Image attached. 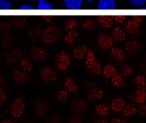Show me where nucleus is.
<instances>
[{
    "label": "nucleus",
    "instance_id": "nucleus-31",
    "mask_svg": "<svg viewBox=\"0 0 146 123\" xmlns=\"http://www.w3.org/2000/svg\"><path fill=\"white\" fill-rule=\"evenodd\" d=\"M20 65H21L22 69L25 72H30L33 70V64H32L30 60L26 58H22L20 61Z\"/></svg>",
    "mask_w": 146,
    "mask_h": 123
},
{
    "label": "nucleus",
    "instance_id": "nucleus-47",
    "mask_svg": "<svg viewBox=\"0 0 146 123\" xmlns=\"http://www.w3.org/2000/svg\"><path fill=\"white\" fill-rule=\"evenodd\" d=\"M20 10H34V8L32 7L31 6L28 4H25L23 5V6H20L19 7Z\"/></svg>",
    "mask_w": 146,
    "mask_h": 123
},
{
    "label": "nucleus",
    "instance_id": "nucleus-17",
    "mask_svg": "<svg viewBox=\"0 0 146 123\" xmlns=\"http://www.w3.org/2000/svg\"><path fill=\"white\" fill-rule=\"evenodd\" d=\"M126 105L125 100L121 98H116L112 100L111 107L115 112H121Z\"/></svg>",
    "mask_w": 146,
    "mask_h": 123
},
{
    "label": "nucleus",
    "instance_id": "nucleus-23",
    "mask_svg": "<svg viewBox=\"0 0 146 123\" xmlns=\"http://www.w3.org/2000/svg\"><path fill=\"white\" fill-rule=\"evenodd\" d=\"M64 88L67 90L68 92H71V93H76L78 91V85L76 84V81L73 78L67 77L65 79L64 83Z\"/></svg>",
    "mask_w": 146,
    "mask_h": 123
},
{
    "label": "nucleus",
    "instance_id": "nucleus-25",
    "mask_svg": "<svg viewBox=\"0 0 146 123\" xmlns=\"http://www.w3.org/2000/svg\"><path fill=\"white\" fill-rule=\"evenodd\" d=\"M115 8L116 6L113 0H100L98 6L99 10H115Z\"/></svg>",
    "mask_w": 146,
    "mask_h": 123
},
{
    "label": "nucleus",
    "instance_id": "nucleus-3",
    "mask_svg": "<svg viewBox=\"0 0 146 123\" xmlns=\"http://www.w3.org/2000/svg\"><path fill=\"white\" fill-rule=\"evenodd\" d=\"M25 110V102L22 98L17 97L13 100L11 108V114L14 118H21L24 114Z\"/></svg>",
    "mask_w": 146,
    "mask_h": 123
},
{
    "label": "nucleus",
    "instance_id": "nucleus-14",
    "mask_svg": "<svg viewBox=\"0 0 146 123\" xmlns=\"http://www.w3.org/2000/svg\"><path fill=\"white\" fill-rule=\"evenodd\" d=\"M110 55L117 62H122L125 59V54L124 51L118 47H112L111 50H110Z\"/></svg>",
    "mask_w": 146,
    "mask_h": 123
},
{
    "label": "nucleus",
    "instance_id": "nucleus-28",
    "mask_svg": "<svg viewBox=\"0 0 146 123\" xmlns=\"http://www.w3.org/2000/svg\"><path fill=\"white\" fill-rule=\"evenodd\" d=\"M78 38V34L76 30H70L64 37V41L67 43L71 45L74 44Z\"/></svg>",
    "mask_w": 146,
    "mask_h": 123
},
{
    "label": "nucleus",
    "instance_id": "nucleus-51",
    "mask_svg": "<svg viewBox=\"0 0 146 123\" xmlns=\"http://www.w3.org/2000/svg\"><path fill=\"white\" fill-rule=\"evenodd\" d=\"M3 122H13V121H11V120H5L3 121Z\"/></svg>",
    "mask_w": 146,
    "mask_h": 123
},
{
    "label": "nucleus",
    "instance_id": "nucleus-11",
    "mask_svg": "<svg viewBox=\"0 0 146 123\" xmlns=\"http://www.w3.org/2000/svg\"><path fill=\"white\" fill-rule=\"evenodd\" d=\"M22 59V54L19 50H12L8 52L6 55V61L10 64H16L21 61Z\"/></svg>",
    "mask_w": 146,
    "mask_h": 123
},
{
    "label": "nucleus",
    "instance_id": "nucleus-20",
    "mask_svg": "<svg viewBox=\"0 0 146 123\" xmlns=\"http://www.w3.org/2000/svg\"><path fill=\"white\" fill-rule=\"evenodd\" d=\"M111 35L113 39H114L116 41H123L126 37L125 32L121 27H116L113 29L111 32Z\"/></svg>",
    "mask_w": 146,
    "mask_h": 123
},
{
    "label": "nucleus",
    "instance_id": "nucleus-19",
    "mask_svg": "<svg viewBox=\"0 0 146 123\" xmlns=\"http://www.w3.org/2000/svg\"><path fill=\"white\" fill-rule=\"evenodd\" d=\"M141 46L140 43L137 41H128L125 45V49L127 52L131 54H136L140 51Z\"/></svg>",
    "mask_w": 146,
    "mask_h": 123
},
{
    "label": "nucleus",
    "instance_id": "nucleus-4",
    "mask_svg": "<svg viewBox=\"0 0 146 123\" xmlns=\"http://www.w3.org/2000/svg\"><path fill=\"white\" fill-rule=\"evenodd\" d=\"M71 64V58L69 54L65 52H59L56 56V66L60 72H64L69 68Z\"/></svg>",
    "mask_w": 146,
    "mask_h": 123
},
{
    "label": "nucleus",
    "instance_id": "nucleus-29",
    "mask_svg": "<svg viewBox=\"0 0 146 123\" xmlns=\"http://www.w3.org/2000/svg\"><path fill=\"white\" fill-rule=\"evenodd\" d=\"M116 72V68H115L113 65L111 64L106 65V66L102 70L103 76L106 78H111Z\"/></svg>",
    "mask_w": 146,
    "mask_h": 123
},
{
    "label": "nucleus",
    "instance_id": "nucleus-36",
    "mask_svg": "<svg viewBox=\"0 0 146 123\" xmlns=\"http://www.w3.org/2000/svg\"><path fill=\"white\" fill-rule=\"evenodd\" d=\"M133 72V69H132V66H129V65H125L121 70V74L123 76H129L132 75Z\"/></svg>",
    "mask_w": 146,
    "mask_h": 123
},
{
    "label": "nucleus",
    "instance_id": "nucleus-52",
    "mask_svg": "<svg viewBox=\"0 0 146 123\" xmlns=\"http://www.w3.org/2000/svg\"><path fill=\"white\" fill-rule=\"evenodd\" d=\"M38 2H41V1H45V0H37Z\"/></svg>",
    "mask_w": 146,
    "mask_h": 123
},
{
    "label": "nucleus",
    "instance_id": "nucleus-54",
    "mask_svg": "<svg viewBox=\"0 0 146 123\" xmlns=\"http://www.w3.org/2000/svg\"><path fill=\"white\" fill-rule=\"evenodd\" d=\"M141 10H146V8L142 7V8H141Z\"/></svg>",
    "mask_w": 146,
    "mask_h": 123
},
{
    "label": "nucleus",
    "instance_id": "nucleus-32",
    "mask_svg": "<svg viewBox=\"0 0 146 123\" xmlns=\"http://www.w3.org/2000/svg\"><path fill=\"white\" fill-rule=\"evenodd\" d=\"M137 90H146V78L142 75H138L135 78Z\"/></svg>",
    "mask_w": 146,
    "mask_h": 123
},
{
    "label": "nucleus",
    "instance_id": "nucleus-45",
    "mask_svg": "<svg viewBox=\"0 0 146 123\" xmlns=\"http://www.w3.org/2000/svg\"><path fill=\"white\" fill-rule=\"evenodd\" d=\"M6 100V95L2 88H0V105H2Z\"/></svg>",
    "mask_w": 146,
    "mask_h": 123
},
{
    "label": "nucleus",
    "instance_id": "nucleus-48",
    "mask_svg": "<svg viewBox=\"0 0 146 123\" xmlns=\"http://www.w3.org/2000/svg\"><path fill=\"white\" fill-rule=\"evenodd\" d=\"M133 19L135 21H137V22H139V23H141L142 22L143 19V17L142 16H134Z\"/></svg>",
    "mask_w": 146,
    "mask_h": 123
},
{
    "label": "nucleus",
    "instance_id": "nucleus-2",
    "mask_svg": "<svg viewBox=\"0 0 146 123\" xmlns=\"http://www.w3.org/2000/svg\"><path fill=\"white\" fill-rule=\"evenodd\" d=\"M85 66L94 75H99L102 72V66L97 61L94 52L91 50L85 59Z\"/></svg>",
    "mask_w": 146,
    "mask_h": 123
},
{
    "label": "nucleus",
    "instance_id": "nucleus-30",
    "mask_svg": "<svg viewBox=\"0 0 146 123\" xmlns=\"http://www.w3.org/2000/svg\"><path fill=\"white\" fill-rule=\"evenodd\" d=\"M122 113L126 117H133L137 114V109L131 103L126 104L124 109L122 111Z\"/></svg>",
    "mask_w": 146,
    "mask_h": 123
},
{
    "label": "nucleus",
    "instance_id": "nucleus-12",
    "mask_svg": "<svg viewBox=\"0 0 146 123\" xmlns=\"http://www.w3.org/2000/svg\"><path fill=\"white\" fill-rule=\"evenodd\" d=\"M30 56L35 61H42L45 60L47 54L43 48L39 47H34L30 50Z\"/></svg>",
    "mask_w": 146,
    "mask_h": 123
},
{
    "label": "nucleus",
    "instance_id": "nucleus-42",
    "mask_svg": "<svg viewBox=\"0 0 146 123\" xmlns=\"http://www.w3.org/2000/svg\"><path fill=\"white\" fill-rule=\"evenodd\" d=\"M132 5L136 6H142L145 4L146 0H129Z\"/></svg>",
    "mask_w": 146,
    "mask_h": 123
},
{
    "label": "nucleus",
    "instance_id": "nucleus-53",
    "mask_svg": "<svg viewBox=\"0 0 146 123\" xmlns=\"http://www.w3.org/2000/svg\"><path fill=\"white\" fill-rule=\"evenodd\" d=\"M86 1H88V2H91V1H93V0H86Z\"/></svg>",
    "mask_w": 146,
    "mask_h": 123
},
{
    "label": "nucleus",
    "instance_id": "nucleus-50",
    "mask_svg": "<svg viewBox=\"0 0 146 123\" xmlns=\"http://www.w3.org/2000/svg\"><path fill=\"white\" fill-rule=\"evenodd\" d=\"M44 20H45L46 22H48V23H50L51 21H52V16H44L43 17Z\"/></svg>",
    "mask_w": 146,
    "mask_h": 123
},
{
    "label": "nucleus",
    "instance_id": "nucleus-39",
    "mask_svg": "<svg viewBox=\"0 0 146 123\" xmlns=\"http://www.w3.org/2000/svg\"><path fill=\"white\" fill-rule=\"evenodd\" d=\"M77 26V21L75 19L69 20L67 23H65V29L68 31L73 30V29L75 28Z\"/></svg>",
    "mask_w": 146,
    "mask_h": 123
},
{
    "label": "nucleus",
    "instance_id": "nucleus-37",
    "mask_svg": "<svg viewBox=\"0 0 146 123\" xmlns=\"http://www.w3.org/2000/svg\"><path fill=\"white\" fill-rule=\"evenodd\" d=\"M96 23L95 21H93V19H86L82 24L83 28L87 29V30H93V29L96 28Z\"/></svg>",
    "mask_w": 146,
    "mask_h": 123
},
{
    "label": "nucleus",
    "instance_id": "nucleus-18",
    "mask_svg": "<svg viewBox=\"0 0 146 123\" xmlns=\"http://www.w3.org/2000/svg\"><path fill=\"white\" fill-rule=\"evenodd\" d=\"M146 90H137V95H130L129 98L136 103L143 104L146 100Z\"/></svg>",
    "mask_w": 146,
    "mask_h": 123
},
{
    "label": "nucleus",
    "instance_id": "nucleus-33",
    "mask_svg": "<svg viewBox=\"0 0 146 123\" xmlns=\"http://www.w3.org/2000/svg\"><path fill=\"white\" fill-rule=\"evenodd\" d=\"M68 98H69L68 91L65 88L59 90V92H58L57 99L58 100V102H64L67 101Z\"/></svg>",
    "mask_w": 146,
    "mask_h": 123
},
{
    "label": "nucleus",
    "instance_id": "nucleus-26",
    "mask_svg": "<svg viewBox=\"0 0 146 123\" xmlns=\"http://www.w3.org/2000/svg\"><path fill=\"white\" fill-rule=\"evenodd\" d=\"M98 20L104 28H111L114 24V19L111 16H98Z\"/></svg>",
    "mask_w": 146,
    "mask_h": 123
},
{
    "label": "nucleus",
    "instance_id": "nucleus-27",
    "mask_svg": "<svg viewBox=\"0 0 146 123\" xmlns=\"http://www.w3.org/2000/svg\"><path fill=\"white\" fill-rule=\"evenodd\" d=\"M64 4L71 10H79L81 8L82 0H64Z\"/></svg>",
    "mask_w": 146,
    "mask_h": 123
},
{
    "label": "nucleus",
    "instance_id": "nucleus-5",
    "mask_svg": "<svg viewBox=\"0 0 146 123\" xmlns=\"http://www.w3.org/2000/svg\"><path fill=\"white\" fill-rule=\"evenodd\" d=\"M40 78L45 83H52L56 80L57 74L51 68H44L40 72Z\"/></svg>",
    "mask_w": 146,
    "mask_h": 123
},
{
    "label": "nucleus",
    "instance_id": "nucleus-40",
    "mask_svg": "<svg viewBox=\"0 0 146 123\" xmlns=\"http://www.w3.org/2000/svg\"><path fill=\"white\" fill-rule=\"evenodd\" d=\"M11 4L7 0H0V9L1 10H11Z\"/></svg>",
    "mask_w": 146,
    "mask_h": 123
},
{
    "label": "nucleus",
    "instance_id": "nucleus-55",
    "mask_svg": "<svg viewBox=\"0 0 146 123\" xmlns=\"http://www.w3.org/2000/svg\"><path fill=\"white\" fill-rule=\"evenodd\" d=\"M145 74H146V68H145Z\"/></svg>",
    "mask_w": 146,
    "mask_h": 123
},
{
    "label": "nucleus",
    "instance_id": "nucleus-46",
    "mask_svg": "<svg viewBox=\"0 0 146 123\" xmlns=\"http://www.w3.org/2000/svg\"><path fill=\"white\" fill-rule=\"evenodd\" d=\"M113 19H114L115 21L117 22V23H122L125 21L126 17H125V16H123V15H117V16L113 17Z\"/></svg>",
    "mask_w": 146,
    "mask_h": 123
},
{
    "label": "nucleus",
    "instance_id": "nucleus-13",
    "mask_svg": "<svg viewBox=\"0 0 146 123\" xmlns=\"http://www.w3.org/2000/svg\"><path fill=\"white\" fill-rule=\"evenodd\" d=\"M13 78L15 83L17 84H23L25 82L30 80L28 75L19 70H15L13 71Z\"/></svg>",
    "mask_w": 146,
    "mask_h": 123
},
{
    "label": "nucleus",
    "instance_id": "nucleus-7",
    "mask_svg": "<svg viewBox=\"0 0 146 123\" xmlns=\"http://www.w3.org/2000/svg\"><path fill=\"white\" fill-rule=\"evenodd\" d=\"M71 108L74 112L79 114L84 113L87 109V103L84 100L79 98H74L70 103Z\"/></svg>",
    "mask_w": 146,
    "mask_h": 123
},
{
    "label": "nucleus",
    "instance_id": "nucleus-9",
    "mask_svg": "<svg viewBox=\"0 0 146 123\" xmlns=\"http://www.w3.org/2000/svg\"><path fill=\"white\" fill-rule=\"evenodd\" d=\"M104 93L103 90L99 88H93L86 93V98L91 102L98 101L104 97Z\"/></svg>",
    "mask_w": 146,
    "mask_h": 123
},
{
    "label": "nucleus",
    "instance_id": "nucleus-15",
    "mask_svg": "<svg viewBox=\"0 0 146 123\" xmlns=\"http://www.w3.org/2000/svg\"><path fill=\"white\" fill-rule=\"evenodd\" d=\"M41 33V28L39 25H35L31 27L28 32V39L30 41H36L39 38Z\"/></svg>",
    "mask_w": 146,
    "mask_h": 123
},
{
    "label": "nucleus",
    "instance_id": "nucleus-8",
    "mask_svg": "<svg viewBox=\"0 0 146 123\" xmlns=\"http://www.w3.org/2000/svg\"><path fill=\"white\" fill-rule=\"evenodd\" d=\"M91 50L92 49L86 45L79 46L74 49L73 56L74 58L79 60L86 59Z\"/></svg>",
    "mask_w": 146,
    "mask_h": 123
},
{
    "label": "nucleus",
    "instance_id": "nucleus-35",
    "mask_svg": "<svg viewBox=\"0 0 146 123\" xmlns=\"http://www.w3.org/2000/svg\"><path fill=\"white\" fill-rule=\"evenodd\" d=\"M14 43V39L12 35H6L3 41L2 46L4 48H11Z\"/></svg>",
    "mask_w": 146,
    "mask_h": 123
},
{
    "label": "nucleus",
    "instance_id": "nucleus-44",
    "mask_svg": "<svg viewBox=\"0 0 146 123\" xmlns=\"http://www.w3.org/2000/svg\"><path fill=\"white\" fill-rule=\"evenodd\" d=\"M69 122L70 123H80L82 122V120H81L78 116H71L69 118Z\"/></svg>",
    "mask_w": 146,
    "mask_h": 123
},
{
    "label": "nucleus",
    "instance_id": "nucleus-6",
    "mask_svg": "<svg viewBox=\"0 0 146 123\" xmlns=\"http://www.w3.org/2000/svg\"><path fill=\"white\" fill-rule=\"evenodd\" d=\"M97 43H98V45L100 48L102 49H108L111 48L114 43V41H113V37H110L109 35L101 33L98 35Z\"/></svg>",
    "mask_w": 146,
    "mask_h": 123
},
{
    "label": "nucleus",
    "instance_id": "nucleus-21",
    "mask_svg": "<svg viewBox=\"0 0 146 123\" xmlns=\"http://www.w3.org/2000/svg\"><path fill=\"white\" fill-rule=\"evenodd\" d=\"M125 26L127 32H129L130 34H135L136 32H138V30H139L140 23L137 21H135L134 19H132L128 20L126 22Z\"/></svg>",
    "mask_w": 146,
    "mask_h": 123
},
{
    "label": "nucleus",
    "instance_id": "nucleus-49",
    "mask_svg": "<svg viewBox=\"0 0 146 123\" xmlns=\"http://www.w3.org/2000/svg\"><path fill=\"white\" fill-rule=\"evenodd\" d=\"M112 122L113 123H124L125 122V120H121V119H119V118H115V119H113V120H112Z\"/></svg>",
    "mask_w": 146,
    "mask_h": 123
},
{
    "label": "nucleus",
    "instance_id": "nucleus-38",
    "mask_svg": "<svg viewBox=\"0 0 146 123\" xmlns=\"http://www.w3.org/2000/svg\"><path fill=\"white\" fill-rule=\"evenodd\" d=\"M37 8L38 10H52L53 7L50 3H47L46 1H41L37 5Z\"/></svg>",
    "mask_w": 146,
    "mask_h": 123
},
{
    "label": "nucleus",
    "instance_id": "nucleus-10",
    "mask_svg": "<svg viewBox=\"0 0 146 123\" xmlns=\"http://www.w3.org/2000/svg\"><path fill=\"white\" fill-rule=\"evenodd\" d=\"M50 110V105L47 101L39 100L36 102L35 106V112L37 116H45Z\"/></svg>",
    "mask_w": 146,
    "mask_h": 123
},
{
    "label": "nucleus",
    "instance_id": "nucleus-24",
    "mask_svg": "<svg viewBox=\"0 0 146 123\" xmlns=\"http://www.w3.org/2000/svg\"><path fill=\"white\" fill-rule=\"evenodd\" d=\"M12 24L16 29H23L27 25V19L22 16H16L12 19Z\"/></svg>",
    "mask_w": 146,
    "mask_h": 123
},
{
    "label": "nucleus",
    "instance_id": "nucleus-43",
    "mask_svg": "<svg viewBox=\"0 0 146 123\" xmlns=\"http://www.w3.org/2000/svg\"><path fill=\"white\" fill-rule=\"evenodd\" d=\"M139 112L141 114V116L146 117V104H141V105L139 107Z\"/></svg>",
    "mask_w": 146,
    "mask_h": 123
},
{
    "label": "nucleus",
    "instance_id": "nucleus-1",
    "mask_svg": "<svg viewBox=\"0 0 146 123\" xmlns=\"http://www.w3.org/2000/svg\"><path fill=\"white\" fill-rule=\"evenodd\" d=\"M61 37V30L58 27H48L41 34L42 40L45 43H52L58 40Z\"/></svg>",
    "mask_w": 146,
    "mask_h": 123
},
{
    "label": "nucleus",
    "instance_id": "nucleus-16",
    "mask_svg": "<svg viewBox=\"0 0 146 123\" xmlns=\"http://www.w3.org/2000/svg\"><path fill=\"white\" fill-rule=\"evenodd\" d=\"M111 78L112 84L115 88L121 89L125 86L124 78H123V76L121 73L116 72Z\"/></svg>",
    "mask_w": 146,
    "mask_h": 123
},
{
    "label": "nucleus",
    "instance_id": "nucleus-41",
    "mask_svg": "<svg viewBox=\"0 0 146 123\" xmlns=\"http://www.w3.org/2000/svg\"><path fill=\"white\" fill-rule=\"evenodd\" d=\"M61 122V119L57 115H52L47 117L45 119V122Z\"/></svg>",
    "mask_w": 146,
    "mask_h": 123
},
{
    "label": "nucleus",
    "instance_id": "nucleus-22",
    "mask_svg": "<svg viewBox=\"0 0 146 123\" xmlns=\"http://www.w3.org/2000/svg\"><path fill=\"white\" fill-rule=\"evenodd\" d=\"M111 109L108 105L104 104H100L96 107V114L100 117L106 118L109 116Z\"/></svg>",
    "mask_w": 146,
    "mask_h": 123
},
{
    "label": "nucleus",
    "instance_id": "nucleus-34",
    "mask_svg": "<svg viewBox=\"0 0 146 123\" xmlns=\"http://www.w3.org/2000/svg\"><path fill=\"white\" fill-rule=\"evenodd\" d=\"M12 23L10 22H5L0 26V35L1 37H6V34L8 33L12 28Z\"/></svg>",
    "mask_w": 146,
    "mask_h": 123
}]
</instances>
